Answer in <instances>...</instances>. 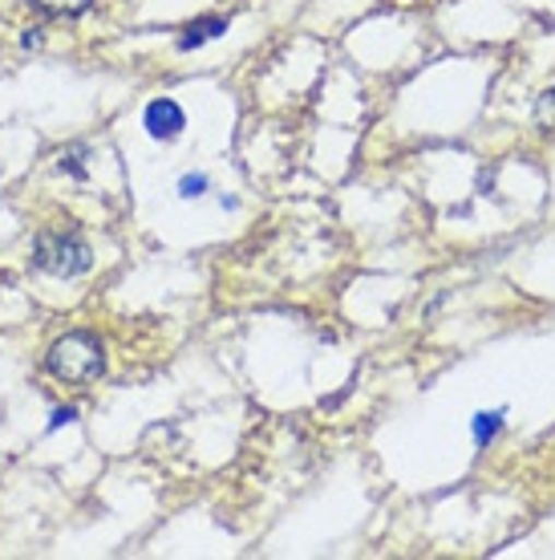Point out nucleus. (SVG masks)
I'll return each mask as SVG.
<instances>
[{"label":"nucleus","instance_id":"obj_1","mask_svg":"<svg viewBox=\"0 0 555 560\" xmlns=\"http://www.w3.org/2000/svg\"><path fill=\"white\" fill-rule=\"evenodd\" d=\"M45 370H49L57 382H70V386L97 382L102 378V370H106V346H102L94 334L73 329V334L57 337L54 346H49V353H45Z\"/></svg>","mask_w":555,"mask_h":560},{"label":"nucleus","instance_id":"obj_2","mask_svg":"<svg viewBox=\"0 0 555 560\" xmlns=\"http://www.w3.org/2000/svg\"><path fill=\"white\" fill-rule=\"evenodd\" d=\"M33 265L49 272V277H82L90 272L94 256H90V244L73 232H42L37 244H33Z\"/></svg>","mask_w":555,"mask_h":560},{"label":"nucleus","instance_id":"obj_3","mask_svg":"<svg viewBox=\"0 0 555 560\" xmlns=\"http://www.w3.org/2000/svg\"><path fill=\"white\" fill-rule=\"evenodd\" d=\"M142 127H146V135L151 139H179L182 127H187V114H182V106L175 98H154L151 106H146V114H142Z\"/></svg>","mask_w":555,"mask_h":560},{"label":"nucleus","instance_id":"obj_4","mask_svg":"<svg viewBox=\"0 0 555 560\" xmlns=\"http://www.w3.org/2000/svg\"><path fill=\"white\" fill-rule=\"evenodd\" d=\"M223 28H227V21H220V16H203V21L187 25V33L179 37V49H199V45L211 42V37H223Z\"/></svg>","mask_w":555,"mask_h":560},{"label":"nucleus","instance_id":"obj_5","mask_svg":"<svg viewBox=\"0 0 555 560\" xmlns=\"http://www.w3.org/2000/svg\"><path fill=\"white\" fill-rule=\"evenodd\" d=\"M503 415H507V410H483V415H474L471 434H474V443H479V447L495 443V434L503 431Z\"/></svg>","mask_w":555,"mask_h":560},{"label":"nucleus","instance_id":"obj_6","mask_svg":"<svg viewBox=\"0 0 555 560\" xmlns=\"http://www.w3.org/2000/svg\"><path fill=\"white\" fill-rule=\"evenodd\" d=\"M28 4L45 16H82L90 9V0H28Z\"/></svg>","mask_w":555,"mask_h":560},{"label":"nucleus","instance_id":"obj_7","mask_svg":"<svg viewBox=\"0 0 555 560\" xmlns=\"http://www.w3.org/2000/svg\"><path fill=\"white\" fill-rule=\"evenodd\" d=\"M208 191V175H182L179 179V196L182 199H199Z\"/></svg>","mask_w":555,"mask_h":560},{"label":"nucleus","instance_id":"obj_8","mask_svg":"<svg viewBox=\"0 0 555 560\" xmlns=\"http://www.w3.org/2000/svg\"><path fill=\"white\" fill-rule=\"evenodd\" d=\"M540 122L543 127H555V90L540 102Z\"/></svg>","mask_w":555,"mask_h":560},{"label":"nucleus","instance_id":"obj_9","mask_svg":"<svg viewBox=\"0 0 555 560\" xmlns=\"http://www.w3.org/2000/svg\"><path fill=\"white\" fill-rule=\"evenodd\" d=\"M73 419H78V410H73V407L54 410V419H49V431H57V427H66V422H73Z\"/></svg>","mask_w":555,"mask_h":560}]
</instances>
